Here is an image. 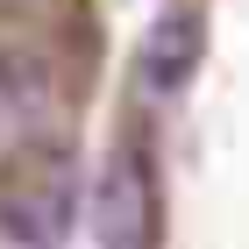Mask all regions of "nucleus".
Here are the masks:
<instances>
[{
    "mask_svg": "<svg viewBox=\"0 0 249 249\" xmlns=\"http://www.w3.org/2000/svg\"><path fill=\"white\" fill-rule=\"evenodd\" d=\"M199 21L185 15V7H178V15H164L150 29V36H142V78H150L157 93H178V86H185L192 78V64H199Z\"/></svg>",
    "mask_w": 249,
    "mask_h": 249,
    "instance_id": "f257e3e1",
    "label": "nucleus"
},
{
    "mask_svg": "<svg viewBox=\"0 0 249 249\" xmlns=\"http://www.w3.org/2000/svg\"><path fill=\"white\" fill-rule=\"evenodd\" d=\"M142 199H150V185H142V164H135V150H114V157H107V171H100L93 235H107V242H128V235H121V207H142Z\"/></svg>",
    "mask_w": 249,
    "mask_h": 249,
    "instance_id": "f03ea898",
    "label": "nucleus"
}]
</instances>
